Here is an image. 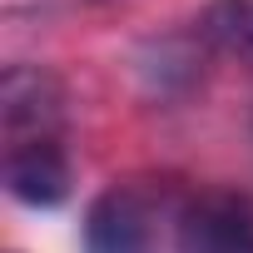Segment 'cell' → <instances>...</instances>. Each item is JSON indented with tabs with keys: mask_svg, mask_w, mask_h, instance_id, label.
I'll use <instances>...</instances> for the list:
<instances>
[{
	"mask_svg": "<svg viewBox=\"0 0 253 253\" xmlns=\"http://www.w3.org/2000/svg\"><path fill=\"white\" fill-rule=\"evenodd\" d=\"M5 189L30 209H55L70 194V159H65L60 139L5 144Z\"/></svg>",
	"mask_w": 253,
	"mask_h": 253,
	"instance_id": "cell-3",
	"label": "cell"
},
{
	"mask_svg": "<svg viewBox=\"0 0 253 253\" xmlns=\"http://www.w3.org/2000/svg\"><path fill=\"white\" fill-rule=\"evenodd\" d=\"M60 84L40 65H10L0 80V119H5V139H60Z\"/></svg>",
	"mask_w": 253,
	"mask_h": 253,
	"instance_id": "cell-2",
	"label": "cell"
},
{
	"mask_svg": "<svg viewBox=\"0 0 253 253\" xmlns=\"http://www.w3.org/2000/svg\"><path fill=\"white\" fill-rule=\"evenodd\" d=\"M209 25L223 45H233L243 60H253V0H218Z\"/></svg>",
	"mask_w": 253,
	"mask_h": 253,
	"instance_id": "cell-5",
	"label": "cell"
},
{
	"mask_svg": "<svg viewBox=\"0 0 253 253\" xmlns=\"http://www.w3.org/2000/svg\"><path fill=\"white\" fill-rule=\"evenodd\" d=\"M149 209L129 189H104L84 213V253H149Z\"/></svg>",
	"mask_w": 253,
	"mask_h": 253,
	"instance_id": "cell-4",
	"label": "cell"
},
{
	"mask_svg": "<svg viewBox=\"0 0 253 253\" xmlns=\"http://www.w3.org/2000/svg\"><path fill=\"white\" fill-rule=\"evenodd\" d=\"M179 253H253V204L213 189L179 213Z\"/></svg>",
	"mask_w": 253,
	"mask_h": 253,
	"instance_id": "cell-1",
	"label": "cell"
}]
</instances>
